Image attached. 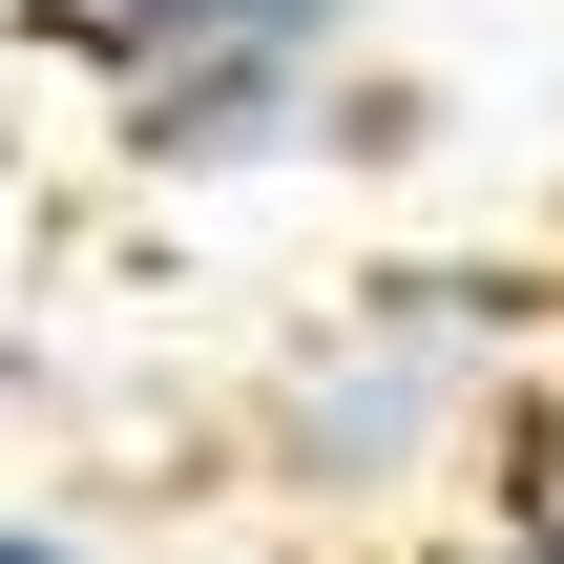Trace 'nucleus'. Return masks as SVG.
<instances>
[{
  "mask_svg": "<svg viewBox=\"0 0 564 564\" xmlns=\"http://www.w3.org/2000/svg\"><path fill=\"white\" fill-rule=\"evenodd\" d=\"M481 523H523V544L564 564V335L502 377V440H481Z\"/></svg>",
  "mask_w": 564,
  "mask_h": 564,
  "instance_id": "nucleus-3",
  "label": "nucleus"
},
{
  "mask_svg": "<svg viewBox=\"0 0 564 564\" xmlns=\"http://www.w3.org/2000/svg\"><path fill=\"white\" fill-rule=\"evenodd\" d=\"M0 564H105V544H63V523H0Z\"/></svg>",
  "mask_w": 564,
  "mask_h": 564,
  "instance_id": "nucleus-6",
  "label": "nucleus"
},
{
  "mask_svg": "<svg viewBox=\"0 0 564 564\" xmlns=\"http://www.w3.org/2000/svg\"><path fill=\"white\" fill-rule=\"evenodd\" d=\"M419 564H544V544H523V523H460V544H419Z\"/></svg>",
  "mask_w": 564,
  "mask_h": 564,
  "instance_id": "nucleus-5",
  "label": "nucleus"
},
{
  "mask_svg": "<svg viewBox=\"0 0 564 564\" xmlns=\"http://www.w3.org/2000/svg\"><path fill=\"white\" fill-rule=\"evenodd\" d=\"M147 21H188V0H42V42H63V63H105V42H147Z\"/></svg>",
  "mask_w": 564,
  "mask_h": 564,
  "instance_id": "nucleus-4",
  "label": "nucleus"
},
{
  "mask_svg": "<svg viewBox=\"0 0 564 564\" xmlns=\"http://www.w3.org/2000/svg\"><path fill=\"white\" fill-rule=\"evenodd\" d=\"M440 105L356 42V0H188L147 42H105V147L167 167V188H230V167H398Z\"/></svg>",
  "mask_w": 564,
  "mask_h": 564,
  "instance_id": "nucleus-2",
  "label": "nucleus"
},
{
  "mask_svg": "<svg viewBox=\"0 0 564 564\" xmlns=\"http://www.w3.org/2000/svg\"><path fill=\"white\" fill-rule=\"evenodd\" d=\"M544 356V272H377L335 335L272 356V460L293 502L377 523V502H440L481 440H502V377Z\"/></svg>",
  "mask_w": 564,
  "mask_h": 564,
  "instance_id": "nucleus-1",
  "label": "nucleus"
}]
</instances>
